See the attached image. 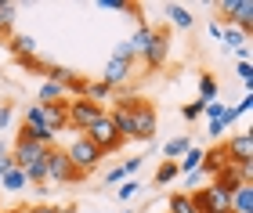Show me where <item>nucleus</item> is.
Segmentation results:
<instances>
[{"label":"nucleus","mask_w":253,"mask_h":213,"mask_svg":"<svg viewBox=\"0 0 253 213\" xmlns=\"http://www.w3.org/2000/svg\"><path fill=\"white\" fill-rule=\"evenodd\" d=\"M199 102L206 105V102H217V80H213V76H199Z\"/></svg>","instance_id":"a878e982"},{"label":"nucleus","mask_w":253,"mask_h":213,"mask_svg":"<svg viewBox=\"0 0 253 213\" xmlns=\"http://www.w3.org/2000/svg\"><path fill=\"white\" fill-rule=\"evenodd\" d=\"M221 166H228V155H224V144H217V148H206L203 152V170L206 174H217V170H221Z\"/></svg>","instance_id":"2eb2a0df"},{"label":"nucleus","mask_w":253,"mask_h":213,"mask_svg":"<svg viewBox=\"0 0 253 213\" xmlns=\"http://www.w3.org/2000/svg\"><path fill=\"white\" fill-rule=\"evenodd\" d=\"M123 177H126V174H123V166H116V170H109V177H105V184L112 188V184H120Z\"/></svg>","instance_id":"473e14b6"},{"label":"nucleus","mask_w":253,"mask_h":213,"mask_svg":"<svg viewBox=\"0 0 253 213\" xmlns=\"http://www.w3.org/2000/svg\"><path fill=\"white\" fill-rule=\"evenodd\" d=\"M181 170H177V163H163V166H159V170H156V184H170V181H174V177H177Z\"/></svg>","instance_id":"bb28decb"},{"label":"nucleus","mask_w":253,"mask_h":213,"mask_svg":"<svg viewBox=\"0 0 253 213\" xmlns=\"http://www.w3.org/2000/svg\"><path fill=\"white\" fill-rule=\"evenodd\" d=\"M43 144H37V141H26V138H18V144H15V152H11V159H15V166L18 170H26V166H33V163H40L43 159Z\"/></svg>","instance_id":"9b49d317"},{"label":"nucleus","mask_w":253,"mask_h":213,"mask_svg":"<svg viewBox=\"0 0 253 213\" xmlns=\"http://www.w3.org/2000/svg\"><path fill=\"white\" fill-rule=\"evenodd\" d=\"M137 188H141V184H137V181H123L116 195H120V199H134V195H137Z\"/></svg>","instance_id":"7c9ffc66"},{"label":"nucleus","mask_w":253,"mask_h":213,"mask_svg":"<svg viewBox=\"0 0 253 213\" xmlns=\"http://www.w3.org/2000/svg\"><path fill=\"white\" fill-rule=\"evenodd\" d=\"M134 141H152L156 138V108L141 102V98H134Z\"/></svg>","instance_id":"423d86ee"},{"label":"nucleus","mask_w":253,"mask_h":213,"mask_svg":"<svg viewBox=\"0 0 253 213\" xmlns=\"http://www.w3.org/2000/svg\"><path fill=\"white\" fill-rule=\"evenodd\" d=\"M217 7H221V15L228 18V26L243 29V33L253 29V4L250 0H221Z\"/></svg>","instance_id":"0eeeda50"},{"label":"nucleus","mask_w":253,"mask_h":213,"mask_svg":"<svg viewBox=\"0 0 253 213\" xmlns=\"http://www.w3.org/2000/svg\"><path fill=\"white\" fill-rule=\"evenodd\" d=\"M0 188H7V192H22V188H26V174H22L18 166H15V170H7L4 177H0Z\"/></svg>","instance_id":"b1692460"},{"label":"nucleus","mask_w":253,"mask_h":213,"mask_svg":"<svg viewBox=\"0 0 253 213\" xmlns=\"http://www.w3.org/2000/svg\"><path fill=\"white\" fill-rule=\"evenodd\" d=\"M152 33H156V29H148V26H137V33H134L130 40H126V43H130V51H134V54H141V58H145L148 43H152Z\"/></svg>","instance_id":"f3484780"},{"label":"nucleus","mask_w":253,"mask_h":213,"mask_svg":"<svg viewBox=\"0 0 253 213\" xmlns=\"http://www.w3.org/2000/svg\"><path fill=\"white\" fill-rule=\"evenodd\" d=\"M239 76H243L246 91H253V65H250V62H239Z\"/></svg>","instance_id":"c756f323"},{"label":"nucleus","mask_w":253,"mask_h":213,"mask_svg":"<svg viewBox=\"0 0 253 213\" xmlns=\"http://www.w3.org/2000/svg\"><path fill=\"white\" fill-rule=\"evenodd\" d=\"M250 108H253V94H246V98H243V102H239V105H235V116H243V112H250Z\"/></svg>","instance_id":"72a5a7b5"},{"label":"nucleus","mask_w":253,"mask_h":213,"mask_svg":"<svg viewBox=\"0 0 253 213\" xmlns=\"http://www.w3.org/2000/svg\"><path fill=\"white\" fill-rule=\"evenodd\" d=\"M101 116H105V112H101V105L87 102V98H80V102H65V123H69L73 130H87V127H94Z\"/></svg>","instance_id":"7ed1b4c3"},{"label":"nucleus","mask_w":253,"mask_h":213,"mask_svg":"<svg viewBox=\"0 0 253 213\" xmlns=\"http://www.w3.org/2000/svg\"><path fill=\"white\" fill-rule=\"evenodd\" d=\"M210 134H213V138H221V134H224V123H221V116H217V119H210Z\"/></svg>","instance_id":"c9c22d12"},{"label":"nucleus","mask_w":253,"mask_h":213,"mask_svg":"<svg viewBox=\"0 0 253 213\" xmlns=\"http://www.w3.org/2000/svg\"><path fill=\"white\" fill-rule=\"evenodd\" d=\"M40 108V119H43V127H47L51 134H58L65 130L69 123H65V102H54V105H37Z\"/></svg>","instance_id":"ddd939ff"},{"label":"nucleus","mask_w":253,"mask_h":213,"mask_svg":"<svg viewBox=\"0 0 253 213\" xmlns=\"http://www.w3.org/2000/svg\"><path fill=\"white\" fill-rule=\"evenodd\" d=\"M221 40L228 43V47H235V51H239V47H250V43H246V40H250V33H243V29H235V26H224V33H221Z\"/></svg>","instance_id":"aec40b11"},{"label":"nucleus","mask_w":253,"mask_h":213,"mask_svg":"<svg viewBox=\"0 0 253 213\" xmlns=\"http://www.w3.org/2000/svg\"><path fill=\"white\" fill-rule=\"evenodd\" d=\"M137 166H141V159H126V163H123V174H134Z\"/></svg>","instance_id":"ea45409f"},{"label":"nucleus","mask_w":253,"mask_h":213,"mask_svg":"<svg viewBox=\"0 0 253 213\" xmlns=\"http://www.w3.org/2000/svg\"><path fill=\"white\" fill-rule=\"evenodd\" d=\"M188 195H192V203H195L199 213H228V210H232V192L217 188L213 181L206 188H199V192H188Z\"/></svg>","instance_id":"f03ea898"},{"label":"nucleus","mask_w":253,"mask_h":213,"mask_svg":"<svg viewBox=\"0 0 253 213\" xmlns=\"http://www.w3.org/2000/svg\"><path fill=\"white\" fill-rule=\"evenodd\" d=\"M170 213H199V210H195L188 192H174V195H170Z\"/></svg>","instance_id":"412c9836"},{"label":"nucleus","mask_w":253,"mask_h":213,"mask_svg":"<svg viewBox=\"0 0 253 213\" xmlns=\"http://www.w3.org/2000/svg\"><path fill=\"white\" fill-rule=\"evenodd\" d=\"M203 108H206L203 102H188L185 108H181V116H185V119H199V116H203Z\"/></svg>","instance_id":"c85d7f7f"},{"label":"nucleus","mask_w":253,"mask_h":213,"mask_svg":"<svg viewBox=\"0 0 253 213\" xmlns=\"http://www.w3.org/2000/svg\"><path fill=\"white\" fill-rule=\"evenodd\" d=\"M167 15H170V22H174L177 29H188V26H192L188 7H181V4H167Z\"/></svg>","instance_id":"393cba45"},{"label":"nucleus","mask_w":253,"mask_h":213,"mask_svg":"<svg viewBox=\"0 0 253 213\" xmlns=\"http://www.w3.org/2000/svg\"><path fill=\"white\" fill-rule=\"evenodd\" d=\"M29 213H69V210H58V206H33Z\"/></svg>","instance_id":"e433bc0d"},{"label":"nucleus","mask_w":253,"mask_h":213,"mask_svg":"<svg viewBox=\"0 0 253 213\" xmlns=\"http://www.w3.org/2000/svg\"><path fill=\"white\" fill-rule=\"evenodd\" d=\"M7 123H11V108L0 105V127H7Z\"/></svg>","instance_id":"58836bf2"},{"label":"nucleus","mask_w":253,"mask_h":213,"mask_svg":"<svg viewBox=\"0 0 253 213\" xmlns=\"http://www.w3.org/2000/svg\"><path fill=\"white\" fill-rule=\"evenodd\" d=\"M224 155H228V163H235V166H246V163H253V148H250V134H246V130H239V134H232V138L224 141Z\"/></svg>","instance_id":"1a4fd4ad"},{"label":"nucleus","mask_w":253,"mask_h":213,"mask_svg":"<svg viewBox=\"0 0 253 213\" xmlns=\"http://www.w3.org/2000/svg\"><path fill=\"white\" fill-rule=\"evenodd\" d=\"M84 138H87L90 144H94V148H98L101 155H105V152H116V148H123V138H120V130L112 127L109 112H105V116H101V119L94 123V127H87V130H84Z\"/></svg>","instance_id":"f257e3e1"},{"label":"nucleus","mask_w":253,"mask_h":213,"mask_svg":"<svg viewBox=\"0 0 253 213\" xmlns=\"http://www.w3.org/2000/svg\"><path fill=\"white\" fill-rule=\"evenodd\" d=\"M167 51H170V29H156L152 33V43H148V51H145L148 69H159V65L167 62Z\"/></svg>","instance_id":"9d476101"},{"label":"nucleus","mask_w":253,"mask_h":213,"mask_svg":"<svg viewBox=\"0 0 253 213\" xmlns=\"http://www.w3.org/2000/svg\"><path fill=\"white\" fill-rule=\"evenodd\" d=\"M43 163H47V181H58V184H73V181H84V174L76 170L73 163H69V155L62 148H47L43 155Z\"/></svg>","instance_id":"20e7f679"},{"label":"nucleus","mask_w":253,"mask_h":213,"mask_svg":"<svg viewBox=\"0 0 253 213\" xmlns=\"http://www.w3.org/2000/svg\"><path fill=\"white\" fill-rule=\"evenodd\" d=\"M224 108H228V105H221V102H206V108H203V112H206L210 119H217V116H221Z\"/></svg>","instance_id":"2f4dec72"},{"label":"nucleus","mask_w":253,"mask_h":213,"mask_svg":"<svg viewBox=\"0 0 253 213\" xmlns=\"http://www.w3.org/2000/svg\"><path fill=\"white\" fill-rule=\"evenodd\" d=\"M7 47H11V54H15L18 62H26V58H37V40H33L29 33H15V36L7 40Z\"/></svg>","instance_id":"4468645a"},{"label":"nucleus","mask_w":253,"mask_h":213,"mask_svg":"<svg viewBox=\"0 0 253 213\" xmlns=\"http://www.w3.org/2000/svg\"><path fill=\"white\" fill-rule=\"evenodd\" d=\"M43 155H47V152H43ZM22 174H26V184H43V181H47V163H33V166H26V170H22Z\"/></svg>","instance_id":"5701e85b"},{"label":"nucleus","mask_w":253,"mask_h":213,"mask_svg":"<svg viewBox=\"0 0 253 213\" xmlns=\"http://www.w3.org/2000/svg\"><path fill=\"white\" fill-rule=\"evenodd\" d=\"M188 148H192V141H188V138H170V141H167V148H163V155H167L170 163H174V159H181V155H185Z\"/></svg>","instance_id":"4be33fe9"},{"label":"nucleus","mask_w":253,"mask_h":213,"mask_svg":"<svg viewBox=\"0 0 253 213\" xmlns=\"http://www.w3.org/2000/svg\"><path fill=\"white\" fill-rule=\"evenodd\" d=\"M98 7H105V11H134V4H126V0H98Z\"/></svg>","instance_id":"cd10ccee"},{"label":"nucleus","mask_w":253,"mask_h":213,"mask_svg":"<svg viewBox=\"0 0 253 213\" xmlns=\"http://www.w3.org/2000/svg\"><path fill=\"white\" fill-rule=\"evenodd\" d=\"M221 33H224V22H210V36L221 40Z\"/></svg>","instance_id":"4c0bfd02"},{"label":"nucleus","mask_w":253,"mask_h":213,"mask_svg":"<svg viewBox=\"0 0 253 213\" xmlns=\"http://www.w3.org/2000/svg\"><path fill=\"white\" fill-rule=\"evenodd\" d=\"M18 138H26V141H37V144H43V148H51L54 144V134L43 127V119H40V108L33 105V108H26V130L18 134Z\"/></svg>","instance_id":"6e6552de"},{"label":"nucleus","mask_w":253,"mask_h":213,"mask_svg":"<svg viewBox=\"0 0 253 213\" xmlns=\"http://www.w3.org/2000/svg\"><path fill=\"white\" fill-rule=\"evenodd\" d=\"M130 69H134V58H116V54H112L109 58V65H105V87H120L126 76H130Z\"/></svg>","instance_id":"f8f14e48"},{"label":"nucleus","mask_w":253,"mask_h":213,"mask_svg":"<svg viewBox=\"0 0 253 213\" xmlns=\"http://www.w3.org/2000/svg\"><path fill=\"white\" fill-rule=\"evenodd\" d=\"M112 54H116V58H134V51H130V43H126V40H123V43H120V47L112 51Z\"/></svg>","instance_id":"f704fd0d"},{"label":"nucleus","mask_w":253,"mask_h":213,"mask_svg":"<svg viewBox=\"0 0 253 213\" xmlns=\"http://www.w3.org/2000/svg\"><path fill=\"white\" fill-rule=\"evenodd\" d=\"M18 18V4H11V0H0V36L11 40V26H15Z\"/></svg>","instance_id":"dca6fc26"},{"label":"nucleus","mask_w":253,"mask_h":213,"mask_svg":"<svg viewBox=\"0 0 253 213\" xmlns=\"http://www.w3.org/2000/svg\"><path fill=\"white\" fill-rule=\"evenodd\" d=\"M203 166V148H188L185 155H181V163H177V170L181 174H195Z\"/></svg>","instance_id":"6ab92c4d"},{"label":"nucleus","mask_w":253,"mask_h":213,"mask_svg":"<svg viewBox=\"0 0 253 213\" xmlns=\"http://www.w3.org/2000/svg\"><path fill=\"white\" fill-rule=\"evenodd\" d=\"M54 102H65V91H62V83L47 80L40 87V105H54Z\"/></svg>","instance_id":"a211bd4d"},{"label":"nucleus","mask_w":253,"mask_h":213,"mask_svg":"<svg viewBox=\"0 0 253 213\" xmlns=\"http://www.w3.org/2000/svg\"><path fill=\"white\" fill-rule=\"evenodd\" d=\"M62 152L69 155V163H73V166H76L80 174L94 170V166H98V159H101V152H98L94 144H90V141L84 138V134H80V138H76L73 144H69V148H62Z\"/></svg>","instance_id":"39448f33"}]
</instances>
